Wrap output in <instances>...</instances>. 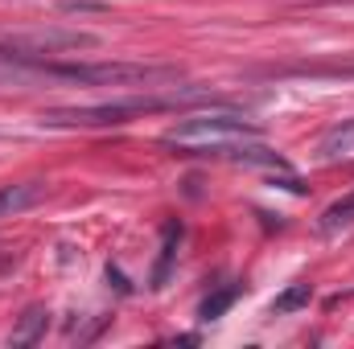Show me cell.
Here are the masks:
<instances>
[{"label": "cell", "mask_w": 354, "mask_h": 349, "mask_svg": "<svg viewBox=\"0 0 354 349\" xmlns=\"http://www.w3.org/2000/svg\"><path fill=\"white\" fill-rule=\"evenodd\" d=\"M46 197L41 181H17V185H0V218H12L29 206H37Z\"/></svg>", "instance_id": "3"}, {"label": "cell", "mask_w": 354, "mask_h": 349, "mask_svg": "<svg viewBox=\"0 0 354 349\" xmlns=\"http://www.w3.org/2000/svg\"><path fill=\"white\" fill-rule=\"evenodd\" d=\"M346 226H354V189L346 197H338V201L317 218V230H322V235H338V230H346Z\"/></svg>", "instance_id": "6"}, {"label": "cell", "mask_w": 354, "mask_h": 349, "mask_svg": "<svg viewBox=\"0 0 354 349\" xmlns=\"http://www.w3.org/2000/svg\"><path fill=\"white\" fill-rule=\"evenodd\" d=\"M46 325H50V312L41 308V304H33V308H25V317H21V325L12 329V346H37L41 337H46Z\"/></svg>", "instance_id": "5"}, {"label": "cell", "mask_w": 354, "mask_h": 349, "mask_svg": "<svg viewBox=\"0 0 354 349\" xmlns=\"http://www.w3.org/2000/svg\"><path fill=\"white\" fill-rule=\"evenodd\" d=\"M264 140V132L235 111H202V115H185L161 136L165 148H177L185 157H235L243 144Z\"/></svg>", "instance_id": "1"}, {"label": "cell", "mask_w": 354, "mask_h": 349, "mask_svg": "<svg viewBox=\"0 0 354 349\" xmlns=\"http://www.w3.org/2000/svg\"><path fill=\"white\" fill-rule=\"evenodd\" d=\"M317 157L322 161H346V157H354V119H342V123H334V128L322 132Z\"/></svg>", "instance_id": "4"}, {"label": "cell", "mask_w": 354, "mask_h": 349, "mask_svg": "<svg viewBox=\"0 0 354 349\" xmlns=\"http://www.w3.org/2000/svg\"><path fill=\"white\" fill-rule=\"evenodd\" d=\"M189 99H202V90H181V94H128V99H107V103H83V107H50L41 111V123L46 128H120V123H132V119H145V115H157V111H174Z\"/></svg>", "instance_id": "2"}, {"label": "cell", "mask_w": 354, "mask_h": 349, "mask_svg": "<svg viewBox=\"0 0 354 349\" xmlns=\"http://www.w3.org/2000/svg\"><path fill=\"white\" fill-rule=\"evenodd\" d=\"M235 296H239V288H223L218 296H210V300H202V308H198V317L202 321H214V317H223L231 304H235Z\"/></svg>", "instance_id": "9"}, {"label": "cell", "mask_w": 354, "mask_h": 349, "mask_svg": "<svg viewBox=\"0 0 354 349\" xmlns=\"http://www.w3.org/2000/svg\"><path fill=\"white\" fill-rule=\"evenodd\" d=\"M309 300H313V288H309V283H292L284 296H276L272 312H276V317H284V312H297V308H305Z\"/></svg>", "instance_id": "8"}, {"label": "cell", "mask_w": 354, "mask_h": 349, "mask_svg": "<svg viewBox=\"0 0 354 349\" xmlns=\"http://www.w3.org/2000/svg\"><path fill=\"white\" fill-rule=\"evenodd\" d=\"M177 243H181V222H169L165 235H161V259L153 267V288H165V275H169V267L177 259Z\"/></svg>", "instance_id": "7"}]
</instances>
